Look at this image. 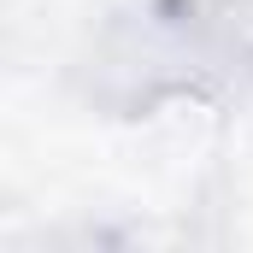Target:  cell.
I'll use <instances>...</instances> for the list:
<instances>
[]
</instances>
